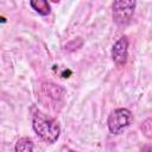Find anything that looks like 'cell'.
Segmentation results:
<instances>
[{
    "mask_svg": "<svg viewBox=\"0 0 152 152\" xmlns=\"http://www.w3.org/2000/svg\"><path fill=\"white\" fill-rule=\"evenodd\" d=\"M32 126L34 132L45 141L49 144H53L57 141L61 134V127L58 122L52 119L51 116L42 113L36 112L32 118Z\"/></svg>",
    "mask_w": 152,
    "mask_h": 152,
    "instance_id": "obj_1",
    "label": "cell"
},
{
    "mask_svg": "<svg viewBox=\"0 0 152 152\" xmlns=\"http://www.w3.org/2000/svg\"><path fill=\"white\" fill-rule=\"evenodd\" d=\"M133 120L132 112L127 108H118L113 110L107 120L109 132L113 134H120L126 127L131 125Z\"/></svg>",
    "mask_w": 152,
    "mask_h": 152,
    "instance_id": "obj_2",
    "label": "cell"
},
{
    "mask_svg": "<svg viewBox=\"0 0 152 152\" xmlns=\"http://www.w3.org/2000/svg\"><path fill=\"white\" fill-rule=\"evenodd\" d=\"M137 2L131 1V0H118L114 1L112 5L113 8V19L119 26H126L129 24L134 8H135Z\"/></svg>",
    "mask_w": 152,
    "mask_h": 152,
    "instance_id": "obj_3",
    "label": "cell"
},
{
    "mask_svg": "<svg viewBox=\"0 0 152 152\" xmlns=\"http://www.w3.org/2000/svg\"><path fill=\"white\" fill-rule=\"evenodd\" d=\"M127 56H128V39L127 37H121L112 49V58L116 66L121 68L126 64L127 62Z\"/></svg>",
    "mask_w": 152,
    "mask_h": 152,
    "instance_id": "obj_4",
    "label": "cell"
},
{
    "mask_svg": "<svg viewBox=\"0 0 152 152\" xmlns=\"http://www.w3.org/2000/svg\"><path fill=\"white\" fill-rule=\"evenodd\" d=\"M30 5L40 15H48L51 12V7L46 0H32L30 1Z\"/></svg>",
    "mask_w": 152,
    "mask_h": 152,
    "instance_id": "obj_5",
    "label": "cell"
},
{
    "mask_svg": "<svg viewBox=\"0 0 152 152\" xmlns=\"http://www.w3.org/2000/svg\"><path fill=\"white\" fill-rule=\"evenodd\" d=\"M15 152H33V142L28 138H20L15 144Z\"/></svg>",
    "mask_w": 152,
    "mask_h": 152,
    "instance_id": "obj_6",
    "label": "cell"
},
{
    "mask_svg": "<svg viewBox=\"0 0 152 152\" xmlns=\"http://www.w3.org/2000/svg\"><path fill=\"white\" fill-rule=\"evenodd\" d=\"M70 74H71V71H70V70H64V71H63V74H62V77H64V78H68Z\"/></svg>",
    "mask_w": 152,
    "mask_h": 152,
    "instance_id": "obj_7",
    "label": "cell"
},
{
    "mask_svg": "<svg viewBox=\"0 0 152 152\" xmlns=\"http://www.w3.org/2000/svg\"><path fill=\"white\" fill-rule=\"evenodd\" d=\"M140 152H152V150H151L150 147H144V148H142Z\"/></svg>",
    "mask_w": 152,
    "mask_h": 152,
    "instance_id": "obj_8",
    "label": "cell"
}]
</instances>
